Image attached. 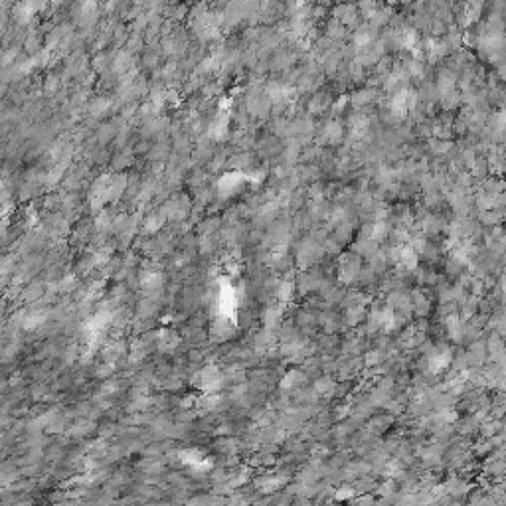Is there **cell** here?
<instances>
[{
    "label": "cell",
    "mask_w": 506,
    "mask_h": 506,
    "mask_svg": "<svg viewBox=\"0 0 506 506\" xmlns=\"http://www.w3.org/2000/svg\"><path fill=\"white\" fill-rule=\"evenodd\" d=\"M396 423V418L394 416H390V414H382V416H370L368 420H366V431L368 433H372V435H376V437H380V435H384L386 431H388V427L390 425H394Z\"/></svg>",
    "instance_id": "cell-6"
},
{
    "label": "cell",
    "mask_w": 506,
    "mask_h": 506,
    "mask_svg": "<svg viewBox=\"0 0 506 506\" xmlns=\"http://www.w3.org/2000/svg\"><path fill=\"white\" fill-rule=\"evenodd\" d=\"M378 248H380V244L378 242H374V240H370V238H358L354 244H352V252L358 253L362 259H368V257H372L374 253L378 252Z\"/></svg>",
    "instance_id": "cell-11"
},
{
    "label": "cell",
    "mask_w": 506,
    "mask_h": 506,
    "mask_svg": "<svg viewBox=\"0 0 506 506\" xmlns=\"http://www.w3.org/2000/svg\"><path fill=\"white\" fill-rule=\"evenodd\" d=\"M368 400H370V404H372L376 410H380V408H384V406L392 400V392H388V390H384V388H380V386H374V388L370 390V394H368Z\"/></svg>",
    "instance_id": "cell-15"
},
{
    "label": "cell",
    "mask_w": 506,
    "mask_h": 506,
    "mask_svg": "<svg viewBox=\"0 0 506 506\" xmlns=\"http://www.w3.org/2000/svg\"><path fill=\"white\" fill-rule=\"evenodd\" d=\"M313 390L319 394V398L321 400H331V398H335V390H337V382L333 380V376L331 374H323V376H319V378H315V382H313Z\"/></svg>",
    "instance_id": "cell-8"
},
{
    "label": "cell",
    "mask_w": 506,
    "mask_h": 506,
    "mask_svg": "<svg viewBox=\"0 0 506 506\" xmlns=\"http://www.w3.org/2000/svg\"><path fill=\"white\" fill-rule=\"evenodd\" d=\"M503 218H505V208H491V210H483L479 212V224L483 226H499L503 224Z\"/></svg>",
    "instance_id": "cell-14"
},
{
    "label": "cell",
    "mask_w": 506,
    "mask_h": 506,
    "mask_svg": "<svg viewBox=\"0 0 506 506\" xmlns=\"http://www.w3.org/2000/svg\"><path fill=\"white\" fill-rule=\"evenodd\" d=\"M396 491H398V481H394V479H384V483L376 485V489H374V493H378L380 499H392L396 495Z\"/></svg>",
    "instance_id": "cell-17"
},
{
    "label": "cell",
    "mask_w": 506,
    "mask_h": 506,
    "mask_svg": "<svg viewBox=\"0 0 506 506\" xmlns=\"http://www.w3.org/2000/svg\"><path fill=\"white\" fill-rule=\"evenodd\" d=\"M307 380H309V376H307V372H305L303 368H293V370H287V372L281 376L279 388H281L283 392H291V390H295V388H299V386H305Z\"/></svg>",
    "instance_id": "cell-5"
},
{
    "label": "cell",
    "mask_w": 506,
    "mask_h": 506,
    "mask_svg": "<svg viewBox=\"0 0 506 506\" xmlns=\"http://www.w3.org/2000/svg\"><path fill=\"white\" fill-rule=\"evenodd\" d=\"M366 315H368V309H366V305L348 307V309H344V315L340 317V319H342V327H348V329H356V327H360V325L366 321Z\"/></svg>",
    "instance_id": "cell-7"
},
{
    "label": "cell",
    "mask_w": 506,
    "mask_h": 506,
    "mask_svg": "<svg viewBox=\"0 0 506 506\" xmlns=\"http://www.w3.org/2000/svg\"><path fill=\"white\" fill-rule=\"evenodd\" d=\"M157 220H159V216H153V218H151V222H157ZM155 228H157V224H149V226H147V230H155Z\"/></svg>",
    "instance_id": "cell-23"
},
{
    "label": "cell",
    "mask_w": 506,
    "mask_h": 506,
    "mask_svg": "<svg viewBox=\"0 0 506 506\" xmlns=\"http://www.w3.org/2000/svg\"><path fill=\"white\" fill-rule=\"evenodd\" d=\"M378 91L374 89V87H366V89H358L356 93H352V97H350V103L356 107V109H362V107H366V105H370V103H374L376 101V95Z\"/></svg>",
    "instance_id": "cell-13"
},
{
    "label": "cell",
    "mask_w": 506,
    "mask_h": 506,
    "mask_svg": "<svg viewBox=\"0 0 506 506\" xmlns=\"http://www.w3.org/2000/svg\"><path fill=\"white\" fill-rule=\"evenodd\" d=\"M364 261L358 253H354L352 250L348 253H340L338 255V265H337V277L340 285H354L358 271L362 269Z\"/></svg>",
    "instance_id": "cell-1"
},
{
    "label": "cell",
    "mask_w": 506,
    "mask_h": 506,
    "mask_svg": "<svg viewBox=\"0 0 506 506\" xmlns=\"http://www.w3.org/2000/svg\"><path fill=\"white\" fill-rule=\"evenodd\" d=\"M410 299H412V311L418 319H423L429 315L431 311V301H429V295H427V289L425 287H416L410 291Z\"/></svg>",
    "instance_id": "cell-3"
},
{
    "label": "cell",
    "mask_w": 506,
    "mask_h": 506,
    "mask_svg": "<svg viewBox=\"0 0 506 506\" xmlns=\"http://www.w3.org/2000/svg\"><path fill=\"white\" fill-rule=\"evenodd\" d=\"M354 503H358V505H374L376 503V497H372V495H368V493H364V497H358V499H354Z\"/></svg>",
    "instance_id": "cell-22"
},
{
    "label": "cell",
    "mask_w": 506,
    "mask_h": 506,
    "mask_svg": "<svg viewBox=\"0 0 506 506\" xmlns=\"http://www.w3.org/2000/svg\"><path fill=\"white\" fill-rule=\"evenodd\" d=\"M443 487H445V493H447V495H451V497H453V499H457V501H459V497L467 495V493H469V489H471V487H469V483H467L463 477H451V479H449Z\"/></svg>",
    "instance_id": "cell-12"
},
{
    "label": "cell",
    "mask_w": 506,
    "mask_h": 506,
    "mask_svg": "<svg viewBox=\"0 0 506 506\" xmlns=\"http://www.w3.org/2000/svg\"><path fill=\"white\" fill-rule=\"evenodd\" d=\"M335 20H338L340 24H344L346 28H348V26H354V24L358 22V10H356V6H352V4H340V6H337V10H335Z\"/></svg>",
    "instance_id": "cell-10"
},
{
    "label": "cell",
    "mask_w": 506,
    "mask_h": 506,
    "mask_svg": "<svg viewBox=\"0 0 506 506\" xmlns=\"http://www.w3.org/2000/svg\"><path fill=\"white\" fill-rule=\"evenodd\" d=\"M329 38H333V40H344L346 36H348V28L344 26V24H340L338 20H331L329 22Z\"/></svg>",
    "instance_id": "cell-18"
},
{
    "label": "cell",
    "mask_w": 506,
    "mask_h": 506,
    "mask_svg": "<svg viewBox=\"0 0 506 506\" xmlns=\"http://www.w3.org/2000/svg\"><path fill=\"white\" fill-rule=\"evenodd\" d=\"M331 107H333V97H331L329 93H325V91H321V93L315 91V95H313V97L309 99V103H307V109H309L311 115H323V113H327Z\"/></svg>",
    "instance_id": "cell-9"
},
{
    "label": "cell",
    "mask_w": 506,
    "mask_h": 506,
    "mask_svg": "<svg viewBox=\"0 0 506 506\" xmlns=\"http://www.w3.org/2000/svg\"><path fill=\"white\" fill-rule=\"evenodd\" d=\"M350 414H352V406H350V404H338V406H335V408L331 410V418H333V423L346 420Z\"/></svg>",
    "instance_id": "cell-19"
},
{
    "label": "cell",
    "mask_w": 506,
    "mask_h": 506,
    "mask_svg": "<svg viewBox=\"0 0 506 506\" xmlns=\"http://www.w3.org/2000/svg\"><path fill=\"white\" fill-rule=\"evenodd\" d=\"M220 226H222V222H220L218 218H212V220H206V224L202 226V232H206V234H212V232H216Z\"/></svg>",
    "instance_id": "cell-21"
},
{
    "label": "cell",
    "mask_w": 506,
    "mask_h": 506,
    "mask_svg": "<svg viewBox=\"0 0 506 506\" xmlns=\"http://www.w3.org/2000/svg\"><path fill=\"white\" fill-rule=\"evenodd\" d=\"M390 228H392V226H390L388 222H384V220H380V222H372V236H370V238L382 246L384 242H388Z\"/></svg>",
    "instance_id": "cell-16"
},
{
    "label": "cell",
    "mask_w": 506,
    "mask_h": 506,
    "mask_svg": "<svg viewBox=\"0 0 506 506\" xmlns=\"http://www.w3.org/2000/svg\"><path fill=\"white\" fill-rule=\"evenodd\" d=\"M335 501H352L354 497H356V491H354V487L348 483V485H344V487H340V489H335Z\"/></svg>",
    "instance_id": "cell-20"
},
{
    "label": "cell",
    "mask_w": 506,
    "mask_h": 506,
    "mask_svg": "<svg viewBox=\"0 0 506 506\" xmlns=\"http://www.w3.org/2000/svg\"><path fill=\"white\" fill-rule=\"evenodd\" d=\"M323 279H325V273L315 265V267H309V271L305 269V271H301L297 277H295V291H297V295H301V297H307V295H311V293H317L319 291V287H321V283H323Z\"/></svg>",
    "instance_id": "cell-2"
},
{
    "label": "cell",
    "mask_w": 506,
    "mask_h": 506,
    "mask_svg": "<svg viewBox=\"0 0 506 506\" xmlns=\"http://www.w3.org/2000/svg\"><path fill=\"white\" fill-rule=\"evenodd\" d=\"M321 141L323 143H327V145H333V147H337L340 145L342 141H344V127L340 125V121L338 119H329L325 125H323V129H321Z\"/></svg>",
    "instance_id": "cell-4"
}]
</instances>
